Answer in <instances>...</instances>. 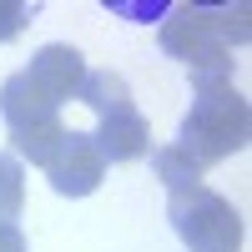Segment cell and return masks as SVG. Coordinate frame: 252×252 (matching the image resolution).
I'll return each instance as SVG.
<instances>
[{
  "label": "cell",
  "mask_w": 252,
  "mask_h": 252,
  "mask_svg": "<svg viewBox=\"0 0 252 252\" xmlns=\"http://www.w3.org/2000/svg\"><path fill=\"white\" fill-rule=\"evenodd\" d=\"M86 56L76 46H40L31 56L26 71H15L5 86H0V116H5L10 131H26V126L56 121L66 101H76L81 81H86Z\"/></svg>",
  "instance_id": "obj_1"
},
{
  "label": "cell",
  "mask_w": 252,
  "mask_h": 252,
  "mask_svg": "<svg viewBox=\"0 0 252 252\" xmlns=\"http://www.w3.org/2000/svg\"><path fill=\"white\" fill-rule=\"evenodd\" d=\"M232 40H247V5L232 10H202L172 5L161 20V51L192 66V76H227L232 71Z\"/></svg>",
  "instance_id": "obj_2"
},
{
  "label": "cell",
  "mask_w": 252,
  "mask_h": 252,
  "mask_svg": "<svg viewBox=\"0 0 252 252\" xmlns=\"http://www.w3.org/2000/svg\"><path fill=\"white\" fill-rule=\"evenodd\" d=\"M252 131V111H247V96L232 86L227 76H197V101L192 111L182 116V131L177 146L192 152L202 166H212L222 157H232L247 146Z\"/></svg>",
  "instance_id": "obj_3"
},
{
  "label": "cell",
  "mask_w": 252,
  "mask_h": 252,
  "mask_svg": "<svg viewBox=\"0 0 252 252\" xmlns=\"http://www.w3.org/2000/svg\"><path fill=\"white\" fill-rule=\"evenodd\" d=\"M177 237L187 252H242V212L212 187H187L166 202Z\"/></svg>",
  "instance_id": "obj_4"
},
{
  "label": "cell",
  "mask_w": 252,
  "mask_h": 252,
  "mask_svg": "<svg viewBox=\"0 0 252 252\" xmlns=\"http://www.w3.org/2000/svg\"><path fill=\"white\" fill-rule=\"evenodd\" d=\"M96 152L106 166H121V161H141L146 152H152V126H146V116L136 111V101H126V106H111L96 116Z\"/></svg>",
  "instance_id": "obj_5"
},
{
  "label": "cell",
  "mask_w": 252,
  "mask_h": 252,
  "mask_svg": "<svg viewBox=\"0 0 252 252\" xmlns=\"http://www.w3.org/2000/svg\"><path fill=\"white\" fill-rule=\"evenodd\" d=\"M46 177H51V187H56L61 197H91L96 187H101V177H106V161H101L91 131H71L66 152L46 166Z\"/></svg>",
  "instance_id": "obj_6"
},
{
  "label": "cell",
  "mask_w": 252,
  "mask_h": 252,
  "mask_svg": "<svg viewBox=\"0 0 252 252\" xmlns=\"http://www.w3.org/2000/svg\"><path fill=\"white\" fill-rule=\"evenodd\" d=\"M71 131L76 126H66V121H40V126H26V131H10V146L20 157H26L31 166H40V172H46V166L66 152V141H71Z\"/></svg>",
  "instance_id": "obj_7"
},
{
  "label": "cell",
  "mask_w": 252,
  "mask_h": 252,
  "mask_svg": "<svg viewBox=\"0 0 252 252\" xmlns=\"http://www.w3.org/2000/svg\"><path fill=\"white\" fill-rule=\"evenodd\" d=\"M152 172L161 177L166 192H187V187H202L207 166H202L192 152H182V146L172 141V146H157V152H152Z\"/></svg>",
  "instance_id": "obj_8"
},
{
  "label": "cell",
  "mask_w": 252,
  "mask_h": 252,
  "mask_svg": "<svg viewBox=\"0 0 252 252\" xmlns=\"http://www.w3.org/2000/svg\"><path fill=\"white\" fill-rule=\"evenodd\" d=\"M76 101H86V106L101 116V111H111V106H126V101H131V86H126V76H116V71H86Z\"/></svg>",
  "instance_id": "obj_9"
},
{
  "label": "cell",
  "mask_w": 252,
  "mask_h": 252,
  "mask_svg": "<svg viewBox=\"0 0 252 252\" xmlns=\"http://www.w3.org/2000/svg\"><path fill=\"white\" fill-rule=\"evenodd\" d=\"M26 207V172L10 152H0V222H15Z\"/></svg>",
  "instance_id": "obj_10"
},
{
  "label": "cell",
  "mask_w": 252,
  "mask_h": 252,
  "mask_svg": "<svg viewBox=\"0 0 252 252\" xmlns=\"http://www.w3.org/2000/svg\"><path fill=\"white\" fill-rule=\"evenodd\" d=\"M31 15H35V5H26V0H0V46L26 31Z\"/></svg>",
  "instance_id": "obj_11"
},
{
  "label": "cell",
  "mask_w": 252,
  "mask_h": 252,
  "mask_svg": "<svg viewBox=\"0 0 252 252\" xmlns=\"http://www.w3.org/2000/svg\"><path fill=\"white\" fill-rule=\"evenodd\" d=\"M111 10L116 15H131V20H166V0H157V5H126V0H111Z\"/></svg>",
  "instance_id": "obj_12"
},
{
  "label": "cell",
  "mask_w": 252,
  "mask_h": 252,
  "mask_svg": "<svg viewBox=\"0 0 252 252\" xmlns=\"http://www.w3.org/2000/svg\"><path fill=\"white\" fill-rule=\"evenodd\" d=\"M0 252H31L26 232H20L15 222H0Z\"/></svg>",
  "instance_id": "obj_13"
}]
</instances>
